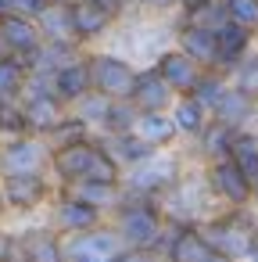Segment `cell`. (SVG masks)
Returning <instances> with one entry per match:
<instances>
[{"label":"cell","mask_w":258,"mask_h":262,"mask_svg":"<svg viewBox=\"0 0 258 262\" xmlns=\"http://www.w3.org/2000/svg\"><path fill=\"white\" fill-rule=\"evenodd\" d=\"M104 223V212L79 201L76 194L61 190V198L54 201V215H51V230L58 237H68V233H83V230H93Z\"/></svg>","instance_id":"cell-9"},{"label":"cell","mask_w":258,"mask_h":262,"mask_svg":"<svg viewBox=\"0 0 258 262\" xmlns=\"http://www.w3.org/2000/svg\"><path fill=\"white\" fill-rule=\"evenodd\" d=\"M161 258H169V262H222V258L201 241V233H197L194 223H176V226L169 230V244H165Z\"/></svg>","instance_id":"cell-12"},{"label":"cell","mask_w":258,"mask_h":262,"mask_svg":"<svg viewBox=\"0 0 258 262\" xmlns=\"http://www.w3.org/2000/svg\"><path fill=\"white\" fill-rule=\"evenodd\" d=\"M0 137H26L22 104H15V101H4V104H0Z\"/></svg>","instance_id":"cell-34"},{"label":"cell","mask_w":258,"mask_h":262,"mask_svg":"<svg viewBox=\"0 0 258 262\" xmlns=\"http://www.w3.org/2000/svg\"><path fill=\"white\" fill-rule=\"evenodd\" d=\"M47 4H72V0H47Z\"/></svg>","instance_id":"cell-41"},{"label":"cell","mask_w":258,"mask_h":262,"mask_svg":"<svg viewBox=\"0 0 258 262\" xmlns=\"http://www.w3.org/2000/svg\"><path fill=\"white\" fill-rule=\"evenodd\" d=\"M179 51L197 61V65H215V29H201V26H186L179 33Z\"/></svg>","instance_id":"cell-23"},{"label":"cell","mask_w":258,"mask_h":262,"mask_svg":"<svg viewBox=\"0 0 258 262\" xmlns=\"http://www.w3.org/2000/svg\"><path fill=\"white\" fill-rule=\"evenodd\" d=\"M254 233H258V226H254Z\"/></svg>","instance_id":"cell-44"},{"label":"cell","mask_w":258,"mask_h":262,"mask_svg":"<svg viewBox=\"0 0 258 262\" xmlns=\"http://www.w3.org/2000/svg\"><path fill=\"white\" fill-rule=\"evenodd\" d=\"M90 4H97V8H101V11H108V15H111V18H115V15H119V11H122V4H126V0H90Z\"/></svg>","instance_id":"cell-37"},{"label":"cell","mask_w":258,"mask_h":262,"mask_svg":"<svg viewBox=\"0 0 258 262\" xmlns=\"http://www.w3.org/2000/svg\"><path fill=\"white\" fill-rule=\"evenodd\" d=\"M197 233L201 241L222 258V262H244L251 244H254V226L251 219L237 208L229 215H219V219H208V223H197Z\"/></svg>","instance_id":"cell-3"},{"label":"cell","mask_w":258,"mask_h":262,"mask_svg":"<svg viewBox=\"0 0 258 262\" xmlns=\"http://www.w3.org/2000/svg\"><path fill=\"white\" fill-rule=\"evenodd\" d=\"M226 158H229V162H233V165H237L247 180H254V176H258V137H254V133L237 129Z\"/></svg>","instance_id":"cell-27"},{"label":"cell","mask_w":258,"mask_h":262,"mask_svg":"<svg viewBox=\"0 0 258 262\" xmlns=\"http://www.w3.org/2000/svg\"><path fill=\"white\" fill-rule=\"evenodd\" d=\"M18 255L22 262H65L61 255V237L47 226V230H29L18 237Z\"/></svg>","instance_id":"cell-17"},{"label":"cell","mask_w":258,"mask_h":262,"mask_svg":"<svg viewBox=\"0 0 258 262\" xmlns=\"http://www.w3.org/2000/svg\"><path fill=\"white\" fill-rule=\"evenodd\" d=\"M0 43L29 58V54L43 43V36H40V29H36L33 18H22V15H0Z\"/></svg>","instance_id":"cell-15"},{"label":"cell","mask_w":258,"mask_h":262,"mask_svg":"<svg viewBox=\"0 0 258 262\" xmlns=\"http://www.w3.org/2000/svg\"><path fill=\"white\" fill-rule=\"evenodd\" d=\"M65 190H68V194H76L79 201H86V205L101 208V212L115 208V205H119V194H122V187H111V183H93V180L65 183Z\"/></svg>","instance_id":"cell-26"},{"label":"cell","mask_w":258,"mask_h":262,"mask_svg":"<svg viewBox=\"0 0 258 262\" xmlns=\"http://www.w3.org/2000/svg\"><path fill=\"white\" fill-rule=\"evenodd\" d=\"M43 76V72H40ZM47 90L51 97H58L61 104H76L90 94V72H86V61H68L54 72H47Z\"/></svg>","instance_id":"cell-13"},{"label":"cell","mask_w":258,"mask_h":262,"mask_svg":"<svg viewBox=\"0 0 258 262\" xmlns=\"http://www.w3.org/2000/svg\"><path fill=\"white\" fill-rule=\"evenodd\" d=\"M222 90H226V79H222V76H215V72H201L186 97H194L204 112H212V104L219 101V94H222Z\"/></svg>","instance_id":"cell-31"},{"label":"cell","mask_w":258,"mask_h":262,"mask_svg":"<svg viewBox=\"0 0 258 262\" xmlns=\"http://www.w3.org/2000/svg\"><path fill=\"white\" fill-rule=\"evenodd\" d=\"M140 112H165L169 101H172V90L158 79V72H136V83H133V97H129Z\"/></svg>","instance_id":"cell-19"},{"label":"cell","mask_w":258,"mask_h":262,"mask_svg":"<svg viewBox=\"0 0 258 262\" xmlns=\"http://www.w3.org/2000/svg\"><path fill=\"white\" fill-rule=\"evenodd\" d=\"M233 126H222V122H212L208 119V126L201 129V151L208 155V162H219V158H226L229 155V144H233Z\"/></svg>","instance_id":"cell-28"},{"label":"cell","mask_w":258,"mask_h":262,"mask_svg":"<svg viewBox=\"0 0 258 262\" xmlns=\"http://www.w3.org/2000/svg\"><path fill=\"white\" fill-rule=\"evenodd\" d=\"M22 119L29 137H54L58 126L65 122V104L47 90H29V97L22 101Z\"/></svg>","instance_id":"cell-11"},{"label":"cell","mask_w":258,"mask_h":262,"mask_svg":"<svg viewBox=\"0 0 258 262\" xmlns=\"http://www.w3.org/2000/svg\"><path fill=\"white\" fill-rule=\"evenodd\" d=\"M140 4H147V8H169L172 0H140Z\"/></svg>","instance_id":"cell-38"},{"label":"cell","mask_w":258,"mask_h":262,"mask_svg":"<svg viewBox=\"0 0 258 262\" xmlns=\"http://www.w3.org/2000/svg\"><path fill=\"white\" fill-rule=\"evenodd\" d=\"M154 72H158V79H161L172 94H190V86H194L197 76H201V65L190 61L183 51H165V54L158 58V65H154Z\"/></svg>","instance_id":"cell-14"},{"label":"cell","mask_w":258,"mask_h":262,"mask_svg":"<svg viewBox=\"0 0 258 262\" xmlns=\"http://www.w3.org/2000/svg\"><path fill=\"white\" fill-rule=\"evenodd\" d=\"M176 183H179V162H176V158H158V151H154L147 162L126 169V176H122V190H126V194L151 198V201H154L158 194H169Z\"/></svg>","instance_id":"cell-5"},{"label":"cell","mask_w":258,"mask_h":262,"mask_svg":"<svg viewBox=\"0 0 258 262\" xmlns=\"http://www.w3.org/2000/svg\"><path fill=\"white\" fill-rule=\"evenodd\" d=\"M86 72H90V90L93 94H101L108 101H129L133 97L136 72H133L129 61H122L115 54H90Z\"/></svg>","instance_id":"cell-6"},{"label":"cell","mask_w":258,"mask_h":262,"mask_svg":"<svg viewBox=\"0 0 258 262\" xmlns=\"http://www.w3.org/2000/svg\"><path fill=\"white\" fill-rule=\"evenodd\" d=\"M68 18H72V36H79V40L101 36L111 26V15L101 11L97 4H90V0H72V4H68Z\"/></svg>","instance_id":"cell-21"},{"label":"cell","mask_w":258,"mask_h":262,"mask_svg":"<svg viewBox=\"0 0 258 262\" xmlns=\"http://www.w3.org/2000/svg\"><path fill=\"white\" fill-rule=\"evenodd\" d=\"M251 112H254V101H251L247 94H240L237 86H226V90L219 94V101L212 104L208 119H212V122H222V126L240 129V126L251 119Z\"/></svg>","instance_id":"cell-16"},{"label":"cell","mask_w":258,"mask_h":262,"mask_svg":"<svg viewBox=\"0 0 258 262\" xmlns=\"http://www.w3.org/2000/svg\"><path fill=\"white\" fill-rule=\"evenodd\" d=\"M61 255H65V262H122L126 244L115 233V226L101 223L93 230L61 237Z\"/></svg>","instance_id":"cell-4"},{"label":"cell","mask_w":258,"mask_h":262,"mask_svg":"<svg viewBox=\"0 0 258 262\" xmlns=\"http://www.w3.org/2000/svg\"><path fill=\"white\" fill-rule=\"evenodd\" d=\"M0 194L4 205L15 212H33L51 198V183L43 172H18V176H0Z\"/></svg>","instance_id":"cell-10"},{"label":"cell","mask_w":258,"mask_h":262,"mask_svg":"<svg viewBox=\"0 0 258 262\" xmlns=\"http://www.w3.org/2000/svg\"><path fill=\"white\" fill-rule=\"evenodd\" d=\"M172 126H176V133H186V137H201V129L208 126V112L194 101V97H179L176 104H172Z\"/></svg>","instance_id":"cell-25"},{"label":"cell","mask_w":258,"mask_h":262,"mask_svg":"<svg viewBox=\"0 0 258 262\" xmlns=\"http://www.w3.org/2000/svg\"><path fill=\"white\" fill-rule=\"evenodd\" d=\"M222 22H226V11H222V4H215V0H197V4H190V26L219 29Z\"/></svg>","instance_id":"cell-33"},{"label":"cell","mask_w":258,"mask_h":262,"mask_svg":"<svg viewBox=\"0 0 258 262\" xmlns=\"http://www.w3.org/2000/svg\"><path fill=\"white\" fill-rule=\"evenodd\" d=\"M251 198H258V176L251 180Z\"/></svg>","instance_id":"cell-39"},{"label":"cell","mask_w":258,"mask_h":262,"mask_svg":"<svg viewBox=\"0 0 258 262\" xmlns=\"http://www.w3.org/2000/svg\"><path fill=\"white\" fill-rule=\"evenodd\" d=\"M136 115H140V108H136L133 101H108L101 126H104L108 137H115V133H129L133 122H136Z\"/></svg>","instance_id":"cell-29"},{"label":"cell","mask_w":258,"mask_h":262,"mask_svg":"<svg viewBox=\"0 0 258 262\" xmlns=\"http://www.w3.org/2000/svg\"><path fill=\"white\" fill-rule=\"evenodd\" d=\"M133 133H136L140 140H147L154 151H158V147H169V144L179 137L176 126H172V119H169L165 112H140L136 122H133Z\"/></svg>","instance_id":"cell-22"},{"label":"cell","mask_w":258,"mask_h":262,"mask_svg":"<svg viewBox=\"0 0 258 262\" xmlns=\"http://www.w3.org/2000/svg\"><path fill=\"white\" fill-rule=\"evenodd\" d=\"M186 4H197V0H186Z\"/></svg>","instance_id":"cell-43"},{"label":"cell","mask_w":258,"mask_h":262,"mask_svg":"<svg viewBox=\"0 0 258 262\" xmlns=\"http://www.w3.org/2000/svg\"><path fill=\"white\" fill-rule=\"evenodd\" d=\"M226 22L240 26V29H258V0H222Z\"/></svg>","instance_id":"cell-32"},{"label":"cell","mask_w":258,"mask_h":262,"mask_svg":"<svg viewBox=\"0 0 258 262\" xmlns=\"http://www.w3.org/2000/svg\"><path fill=\"white\" fill-rule=\"evenodd\" d=\"M51 162V151L40 144V137H8L0 140V176L18 172H43Z\"/></svg>","instance_id":"cell-7"},{"label":"cell","mask_w":258,"mask_h":262,"mask_svg":"<svg viewBox=\"0 0 258 262\" xmlns=\"http://www.w3.org/2000/svg\"><path fill=\"white\" fill-rule=\"evenodd\" d=\"M151 262H169V258H151Z\"/></svg>","instance_id":"cell-42"},{"label":"cell","mask_w":258,"mask_h":262,"mask_svg":"<svg viewBox=\"0 0 258 262\" xmlns=\"http://www.w3.org/2000/svg\"><path fill=\"white\" fill-rule=\"evenodd\" d=\"M237 90L247 94L251 101L258 97V58H247V61L237 69Z\"/></svg>","instance_id":"cell-35"},{"label":"cell","mask_w":258,"mask_h":262,"mask_svg":"<svg viewBox=\"0 0 258 262\" xmlns=\"http://www.w3.org/2000/svg\"><path fill=\"white\" fill-rule=\"evenodd\" d=\"M204 183H208V190H212L219 201H226L229 208H247V205L254 201V198H251V180H247L229 158L212 162L208 172H204Z\"/></svg>","instance_id":"cell-8"},{"label":"cell","mask_w":258,"mask_h":262,"mask_svg":"<svg viewBox=\"0 0 258 262\" xmlns=\"http://www.w3.org/2000/svg\"><path fill=\"white\" fill-rule=\"evenodd\" d=\"M22 90H26V65H22L18 58L0 54V104H4V101H15Z\"/></svg>","instance_id":"cell-30"},{"label":"cell","mask_w":258,"mask_h":262,"mask_svg":"<svg viewBox=\"0 0 258 262\" xmlns=\"http://www.w3.org/2000/svg\"><path fill=\"white\" fill-rule=\"evenodd\" d=\"M47 8V0H0V15H22V18H36Z\"/></svg>","instance_id":"cell-36"},{"label":"cell","mask_w":258,"mask_h":262,"mask_svg":"<svg viewBox=\"0 0 258 262\" xmlns=\"http://www.w3.org/2000/svg\"><path fill=\"white\" fill-rule=\"evenodd\" d=\"M0 47H4V43H0Z\"/></svg>","instance_id":"cell-45"},{"label":"cell","mask_w":258,"mask_h":262,"mask_svg":"<svg viewBox=\"0 0 258 262\" xmlns=\"http://www.w3.org/2000/svg\"><path fill=\"white\" fill-rule=\"evenodd\" d=\"M247 47H251V33L247 29H240L233 22H222L215 29V65H222V69L240 65L244 54H247Z\"/></svg>","instance_id":"cell-18"},{"label":"cell","mask_w":258,"mask_h":262,"mask_svg":"<svg viewBox=\"0 0 258 262\" xmlns=\"http://www.w3.org/2000/svg\"><path fill=\"white\" fill-rule=\"evenodd\" d=\"M165 212L158 201L151 198H136V194H119V205H115V233L122 237V244L129 251H144V255H154L158 258V244H161V233H165Z\"/></svg>","instance_id":"cell-2"},{"label":"cell","mask_w":258,"mask_h":262,"mask_svg":"<svg viewBox=\"0 0 258 262\" xmlns=\"http://www.w3.org/2000/svg\"><path fill=\"white\" fill-rule=\"evenodd\" d=\"M101 147L115 158L119 169H133V165H140V162H147V158L154 155V147H151L147 140H140L133 129H129V133H115V137H108V144H101Z\"/></svg>","instance_id":"cell-20"},{"label":"cell","mask_w":258,"mask_h":262,"mask_svg":"<svg viewBox=\"0 0 258 262\" xmlns=\"http://www.w3.org/2000/svg\"><path fill=\"white\" fill-rule=\"evenodd\" d=\"M58 180L65 183H79V180H93V183H111V187H122V169L115 165V158L90 137H76V140H65V144H54L51 151V162H47Z\"/></svg>","instance_id":"cell-1"},{"label":"cell","mask_w":258,"mask_h":262,"mask_svg":"<svg viewBox=\"0 0 258 262\" xmlns=\"http://www.w3.org/2000/svg\"><path fill=\"white\" fill-rule=\"evenodd\" d=\"M8 215V205H4V194H0V219H4Z\"/></svg>","instance_id":"cell-40"},{"label":"cell","mask_w":258,"mask_h":262,"mask_svg":"<svg viewBox=\"0 0 258 262\" xmlns=\"http://www.w3.org/2000/svg\"><path fill=\"white\" fill-rule=\"evenodd\" d=\"M36 29H40V36H51L54 43H68V36H72V18H68V4H47L36 18Z\"/></svg>","instance_id":"cell-24"}]
</instances>
